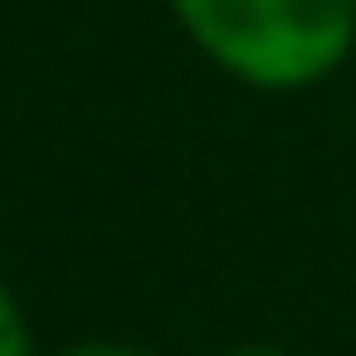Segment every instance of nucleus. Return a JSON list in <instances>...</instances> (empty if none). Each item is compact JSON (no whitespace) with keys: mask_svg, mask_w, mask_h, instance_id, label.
<instances>
[{"mask_svg":"<svg viewBox=\"0 0 356 356\" xmlns=\"http://www.w3.org/2000/svg\"><path fill=\"white\" fill-rule=\"evenodd\" d=\"M225 356H284V349H262V342H248V349H225Z\"/></svg>","mask_w":356,"mask_h":356,"instance_id":"4","label":"nucleus"},{"mask_svg":"<svg viewBox=\"0 0 356 356\" xmlns=\"http://www.w3.org/2000/svg\"><path fill=\"white\" fill-rule=\"evenodd\" d=\"M0 356H29V327H22V313H15L8 291H0Z\"/></svg>","mask_w":356,"mask_h":356,"instance_id":"2","label":"nucleus"},{"mask_svg":"<svg viewBox=\"0 0 356 356\" xmlns=\"http://www.w3.org/2000/svg\"><path fill=\"white\" fill-rule=\"evenodd\" d=\"M175 15L248 88H305L342 66L356 37V0H175Z\"/></svg>","mask_w":356,"mask_h":356,"instance_id":"1","label":"nucleus"},{"mask_svg":"<svg viewBox=\"0 0 356 356\" xmlns=\"http://www.w3.org/2000/svg\"><path fill=\"white\" fill-rule=\"evenodd\" d=\"M66 356H145V349H117V342H80V349H66Z\"/></svg>","mask_w":356,"mask_h":356,"instance_id":"3","label":"nucleus"}]
</instances>
